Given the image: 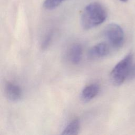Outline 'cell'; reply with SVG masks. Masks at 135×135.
Masks as SVG:
<instances>
[{
	"mask_svg": "<svg viewBox=\"0 0 135 135\" xmlns=\"http://www.w3.org/2000/svg\"><path fill=\"white\" fill-rule=\"evenodd\" d=\"M80 123L78 119H74L70 122L63 129L62 134L74 135L78 134L80 131Z\"/></svg>",
	"mask_w": 135,
	"mask_h": 135,
	"instance_id": "cell-8",
	"label": "cell"
},
{
	"mask_svg": "<svg viewBox=\"0 0 135 135\" xmlns=\"http://www.w3.org/2000/svg\"><path fill=\"white\" fill-rule=\"evenodd\" d=\"M103 35L110 45L114 48H119L123 44V31L120 26L115 23L107 25L103 30Z\"/></svg>",
	"mask_w": 135,
	"mask_h": 135,
	"instance_id": "cell-3",
	"label": "cell"
},
{
	"mask_svg": "<svg viewBox=\"0 0 135 135\" xmlns=\"http://www.w3.org/2000/svg\"><path fill=\"white\" fill-rule=\"evenodd\" d=\"M121 1H122V2H127L128 0H120Z\"/></svg>",
	"mask_w": 135,
	"mask_h": 135,
	"instance_id": "cell-12",
	"label": "cell"
},
{
	"mask_svg": "<svg viewBox=\"0 0 135 135\" xmlns=\"http://www.w3.org/2000/svg\"><path fill=\"white\" fill-rule=\"evenodd\" d=\"M132 54L129 53L113 68L110 76L111 81L113 85L115 86L120 85L126 79H128L132 66Z\"/></svg>",
	"mask_w": 135,
	"mask_h": 135,
	"instance_id": "cell-2",
	"label": "cell"
},
{
	"mask_svg": "<svg viewBox=\"0 0 135 135\" xmlns=\"http://www.w3.org/2000/svg\"><path fill=\"white\" fill-rule=\"evenodd\" d=\"M65 0H45L43 6L46 9H53L59 6Z\"/></svg>",
	"mask_w": 135,
	"mask_h": 135,
	"instance_id": "cell-9",
	"label": "cell"
},
{
	"mask_svg": "<svg viewBox=\"0 0 135 135\" xmlns=\"http://www.w3.org/2000/svg\"><path fill=\"white\" fill-rule=\"evenodd\" d=\"M100 91L98 84L93 83L86 86L82 91L81 98L84 102H89L94 98Z\"/></svg>",
	"mask_w": 135,
	"mask_h": 135,
	"instance_id": "cell-6",
	"label": "cell"
},
{
	"mask_svg": "<svg viewBox=\"0 0 135 135\" xmlns=\"http://www.w3.org/2000/svg\"><path fill=\"white\" fill-rule=\"evenodd\" d=\"M5 93L7 98L11 101H17L22 96L21 88L17 84L11 82H7L5 84Z\"/></svg>",
	"mask_w": 135,
	"mask_h": 135,
	"instance_id": "cell-4",
	"label": "cell"
},
{
	"mask_svg": "<svg viewBox=\"0 0 135 135\" xmlns=\"http://www.w3.org/2000/svg\"><path fill=\"white\" fill-rule=\"evenodd\" d=\"M128 79L130 80L135 79V64L132 66Z\"/></svg>",
	"mask_w": 135,
	"mask_h": 135,
	"instance_id": "cell-11",
	"label": "cell"
},
{
	"mask_svg": "<svg viewBox=\"0 0 135 135\" xmlns=\"http://www.w3.org/2000/svg\"><path fill=\"white\" fill-rule=\"evenodd\" d=\"M107 17V12L101 4L91 3L84 8L82 13L81 25L84 29H91L103 23Z\"/></svg>",
	"mask_w": 135,
	"mask_h": 135,
	"instance_id": "cell-1",
	"label": "cell"
},
{
	"mask_svg": "<svg viewBox=\"0 0 135 135\" xmlns=\"http://www.w3.org/2000/svg\"><path fill=\"white\" fill-rule=\"evenodd\" d=\"M82 56V47L80 44H73L69 52V58L70 62L74 64H78L81 60Z\"/></svg>",
	"mask_w": 135,
	"mask_h": 135,
	"instance_id": "cell-7",
	"label": "cell"
},
{
	"mask_svg": "<svg viewBox=\"0 0 135 135\" xmlns=\"http://www.w3.org/2000/svg\"><path fill=\"white\" fill-rule=\"evenodd\" d=\"M109 52L107 44L99 43L92 47L88 52V57L91 59H97L106 56Z\"/></svg>",
	"mask_w": 135,
	"mask_h": 135,
	"instance_id": "cell-5",
	"label": "cell"
},
{
	"mask_svg": "<svg viewBox=\"0 0 135 135\" xmlns=\"http://www.w3.org/2000/svg\"><path fill=\"white\" fill-rule=\"evenodd\" d=\"M52 38H53V32H52L48 33L47 35L45 36L41 44L42 49L45 50L49 46V45H50L52 40Z\"/></svg>",
	"mask_w": 135,
	"mask_h": 135,
	"instance_id": "cell-10",
	"label": "cell"
}]
</instances>
